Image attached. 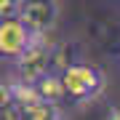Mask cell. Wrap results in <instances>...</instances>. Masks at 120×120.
Instances as JSON below:
<instances>
[{"label":"cell","instance_id":"7","mask_svg":"<svg viewBox=\"0 0 120 120\" xmlns=\"http://www.w3.org/2000/svg\"><path fill=\"white\" fill-rule=\"evenodd\" d=\"M0 120H22L11 80H0Z\"/></svg>","mask_w":120,"mask_h":120},{"label":"cell","instance_id":"6","mask_svg":"<svg viewBox=\"0 0 120 120\" xmlns=\"http://www.w3.org/2000/svg\"><path fill=\"white\" fill-rule=\"evenodd\" d=\"M32 86H35V91H38L40 99H45V101H51V104H59V107H61V101L67 99L59 72H48V75L40 77V80H35Z\"/></svg>","mask_w":120,"mask_h":120},{"label":"cell","instance_id":"3","mask_svg":"<svg viewBox=\"0 0 120 120\" xmlns=\"http://www.w3.org/2000/svg\"><path fill=\"white\" fill-rule=\"evenodd\" d=\"M11 83H13V96H16L22 120H64L61 107L40 99L32 83H19V80H11Z\"/></svg>","mask_w":120,"mask_h":120},{"label":"cell","instance_id":"1","mask_svg":"<svg viewBox=\"0 0 120 120\" xmlns=\"http://www.w3.org/2000/svg\"><path fill=\"white\" fill-rule=\"evenodd\" d=\"M61 86H64V96L75 104H88L99 99L107 88V77L104 72L88 61H72L61 69Z\"/></svg>","mask_w":120,"mask_h":120},{"label":"cell","instance_id":"8","mask_svg":"<svg viewBox=\"0 0 120 120\" xmlns=\"http://www.w3.org/2000/svg\"><path fill=\"white\" fill-rule=\"evenodd\" d=\"M22 5H24V0H0V22L3 19H16Z\"/></svg>","mask_w":120,"mask_h":120},{"label":"cell","instance_id":"9","mask_svg":"<svg viewBox=\"0 0 120 120\" xmlns=\"http://www.w3.org/2000/svg\"><path fill=\"white\" fill-rule=\"evenodd\" d=\"M107 120H120V107H112L109 115H107Z\"/></svg>","mask_w":120,"mask_h":120},{"label":"cell","instance_id":"5","mask_svg":"<svg viewBox=\"0 0 120 120\" xmlns=\"http://www.w3.org/2000/svg\"><path fill=\"white\" fill-rule=\"evenodd\" d=\"M56 16H59V8L53 0H24L22 11H19V19L35 38L51 32L56 24Z\"/></svg>","mask_w":120,"mask_h":120},{"label":"cell","instance_id":"2","mask_svg":"<svg viewBox=\"0 0 120 120\" xmlns=\"http://www.w3.org/2000/svg\"><path fill=\"white\" fill-rule=\"evenodd\" d=\"M13 64H16V77L13 80H19V83H35L43 75L53 72V48L48 45L45 35H38Z\"/></svg>","mask_w":120,"mask_h":120},{"label":"cell","instance_id":"4","mask_svg":"<svg viewBox=\"0 0 120 120\" xmlns=\"http://www.w3.org/2000/svg\"><path fill=\"white\" fill-rule=\"evenodd\" d=\"M32 40H35V35L24 27V22L19 16L16 19H3L0 22V59L16 61L27 51V45Z\"/></svg>","mask_w":120,"mask_h":120}]
</instances>
